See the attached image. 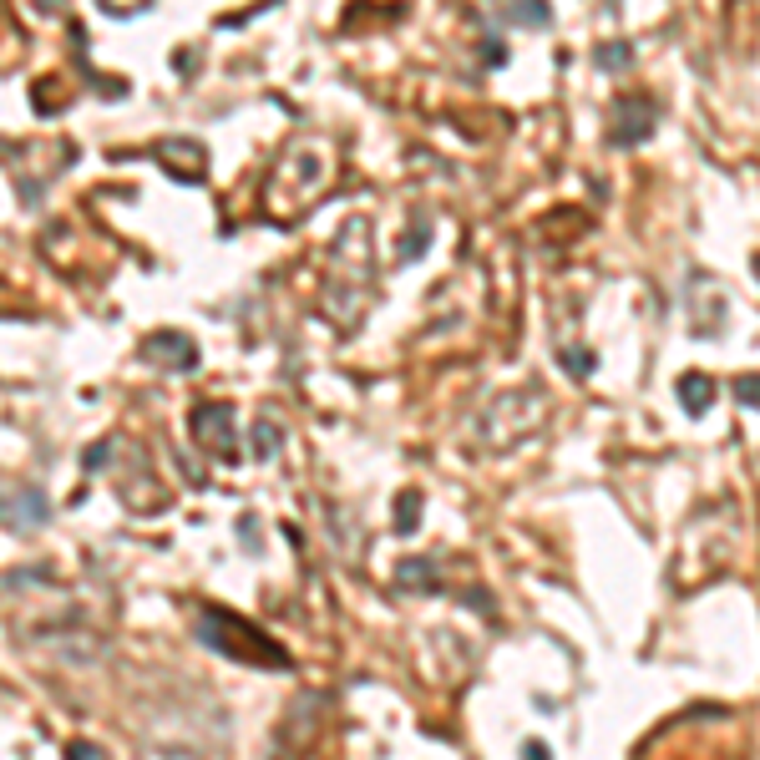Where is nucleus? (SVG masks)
Returning <instances> with one entry per match:
<instances>
[{"label": "nucleus", "instance_id": "f257e3e1", "mask_svg": "<svg viewBox=\"0 0 760 760\" xmlns=\"http://www.w3.org/2000/svg\"><path fill=\"white\" fill-rule=\"evenodd\" d=\"M198 639H203L208 649L229 654V659L258 664V670H289V664H295L279 639L254 629V624H249L244 614H233V608H203V614H198Z\"/></svg>", "mask_w": 760, "mask_h": 760}, {"label": "nucleus", "instance_id": "f03ea898", "mask_svg": "<svg viewBox=\"0 0 760 760\" xmlns=\"http://www.w3.org/2000/svg\"><path fill=\"white\" fill-rule=\"evenodd\" d=\"M188 431H193V441L208 451V456H223V462L239 456V441H233V411H229V406H193Z\"/></svg>", "mask_w": 760, "mask_h": 760}, {"label": "nucleus", "instance_id": "7ed1b4c3", "mask_svg": "<svg viewBox=\"0 0 760 760\" xmlns=\"http://www.w3.org/2000/svg\"><path fill=\"white\" fill-rule=\"evenodd\" d=\"M142 361L157 365V371H193L198 365V345L183 330H157V335L142 340Z\"/></svg>", "mask_w": 760, "mask_h": 760}, {"label": "nucleus", "instance_id": "20e7f679", "mask_svg": "<svg viewBox=\"0 0 760 760\" xmlns=\"http://www.w3.org/2000/svg\"><path fill=\"white\" fill-rule=\"evenodd\" d=\"M654 127H659V107L649 97H629L614 112V147H639V142L654 137Z\"/></svg>", "mask_w": 760, "mask_h": 760}, {"label": "nucleus", "instance_id": "39448f33", "mask_svg": "<svg viewBox=\"0 0 760 760\" xmlns=\"http://www.w3.org/2000/svg\"><path fill=\"white\" fill-rule=\"evenodd\" d=\"M0 517H5V532H36L41 522L52 517V502H46V492H36V487H11Z\"/></svg>", "mask_w": 760, "mask_h": 760}, {"label": "nucleus", "instance_id": "423d86ee", "mask_svg": "<svg viewBox=\"0 0 760 760\" xmlns=\"http://www.w3.org/2000/svg\"><path fill=\"white\" fill-rule=\"evenodd\" d=\"M674 390H680V406H684L690 416H705L709 406H715V380H709V375H699V371H684Z\"/></svg>", "mask_w": 760, "mask_h": 760}, {"label": "nucleus", "instance_id": "0eeeda50", "mask_svg": "<svg viewBox=\"0 0 760 760\" xmlns=\"http://www.w3.org/2000/svg\"><path fill=\"white\" fill-rule=\"evenodd\" d=\"M400 588H426V593H436L441 588V578H436V568L426 563V558H406L400 563Z\"/></svg>", "mask_w": 760, "mask_h": 760}, {"label": "nucleus", "instance_id": "6e6552de", "mask_svg": "<svg viewBox=\"0 0 760 760\" xmlns=\"http://www.w3.org/2000/svg\"><path fill=\"white\" fill-rule=\"evenodd\" d=\"M279 446H284V426L274 421V416H258V421H254V456H258V462H269Z\"/></svg>", "mask_w": 760, "mask_h": 760}, {"label": "nucleus", "instance_id": "1a4fd4ad", "mask_svg": "<svg viewBox=\"0 0 760 760\" xmlns=\"http://www.w3.org/2000/svg\"><path fill=\"white\" fill-rule=\"evenodd\" d=\"M502 15L512 26H548V21H553V11H548L542 0H517V5H507Z\"/></svg>", "mask_w": 760, "mask_h": 760}, {"label": "nucleus", "instance_id": "9d476101", "mask_svg": "<svg viewBox=\"0 0 760 760\" xmlns=\"http://www.w3.org/2000/svg\"><path fill=\"white\" fill-rule=\"evenodd\" d=\"M416 512H421V492H400L396 497V532L400 538H411L416 532Z\"/></svg>", "mask_w": 760, "mask_h": 760}, {"label": "nucleus", "instance_id": "9b49d317", "mask_svg": "<svg viewBox=\"0 0 760 760\" xmlns=\"http://www.w3.org/2000/svg\"><path fill=\"white\" fill-rule=\"evenodd\" d=\"M426 239H431V223L416 213L411 229H406V239H400V258H406V264H411V258H421V244H426Z\"/></svg>", "mask_w": 760, "mask_h": 760}, {"label": "nucleus", "instance_id": "f8f14e48", "mask_svg": "<svg viewBox=\"0 0 760 760\" xmlns=\"http://www.w3.org/2000/svg\"><path fill=\"white\" fill-rule=\"evenodd\" d=\"M593 61L604 66V71H619V66L633 61V46H624V41H608V46H598V52H593Z\"/></svg>", "mask_w": 760, "mask_h": 760}, {"label": "nucleus", "instance_id": "ddd939ff", "mask_svg": "<svg viewBox=\"0 0 760 760\" xmlns=\"http://www.w3.org/2000/svg\"><path fill=\"white\" fill-rule=\"evenodd\" d=\"M735 400L760 411V375H740V380H735Z\"/></svg>", "mask_w": 760, "mask_h": 760}, {"label": "nucleus", "instance_id": "4468645a", "mask_svg": "<svg viewBox=\"0 0 760 760\" xmlns=\"http://www.w3.org/2000/svg\"><path fill=\"white\" fill-rule=\"evenodd\" d=\"M563 365H568L573 375H593V365H598V361H593V355H583V350H563Z\"/></svg>", "mask_w": 760, "mask_h": 760}, {"label": "nucleus", "instance_id": "2eb2a0df", "mask_svg": "<svg viewBox=\"0 0 760 760\" xmlns=\"http://www.w3.org/2000/svg\"><path fill=\"white\" fill-rule=\"evenodd\" d=\"M107 462H112V446H107V441H97V446L81 456V466H87V472H97V466H107Z\"/></svg>", "mask_w": 760, "mask_h": 760}, {"label": "nucleus", "instance_id": "dca6fc26", "mask_svg": "<svg viewBox=\"0 0 760 760\" xmlns=\"http://www.w3.org/2000/svg\"><path fill=\"white\" fill-rule=\"evenodd\" d=\"M66 760H102V750L87 746V740H77V746H66Z\"/></svg>", "mask_w": 760, "mask_h": 760}, {"label": "nucleus", "instance_id": "f3484780", "mask_svg": "<svg viewBox=\"0 0 760 760\" xmlns=\"http://www.w3.org/2000/svg\"><path fill=\"white\" fill-rule=\"evenodd\" d=\"M522 760H553V755H548V746H538V740H528V746H522Z\"/></svg>", "mask_w": 760, "mask_h": 760}, {"label": "nucleus", "instance_id": "a211bd4d", "mask_svg": "<svg viewBox=\"0 0 760 760\" xmlns=\"http://www.w3.org/2000/svg\"><path fill=\"white\" fill-rule=\"evenodd\" d=\"M239 532H244V548L254 553V548H258V538H254V517H244V522H239Z\"/></svg>", "mask_w": 760, "mask_h": 760}, {"label": "nucleus", "instance_id": "6ab92c4d", "mask_svg": "<svg viewBox=\"0 0 760 760\" xmlns=\"http://www.w3.org/2000/svg\"><path fill=\"white\" fill-rule=\"evenodd\" d=\"M482 46H487V52H482V56H487V66L502 61V46H497V41H482Z\"/></svg>", "mask_w": 760, "mask_h": 760}, {"label": "nucleus", "instance_id": "aec40b11", "mask_svg": "<svg viewBox=\"0 0 760 760\" xmlns=\"http://www.w3.org/2000/svg\"><path fill=\"white\" fill-rule=\"evenodd\" d=\"M750 269H755V274H760V254H755V258H750Z\"/></svg>", "mask_w": 760, "mask_h": 760}]
</instances>
